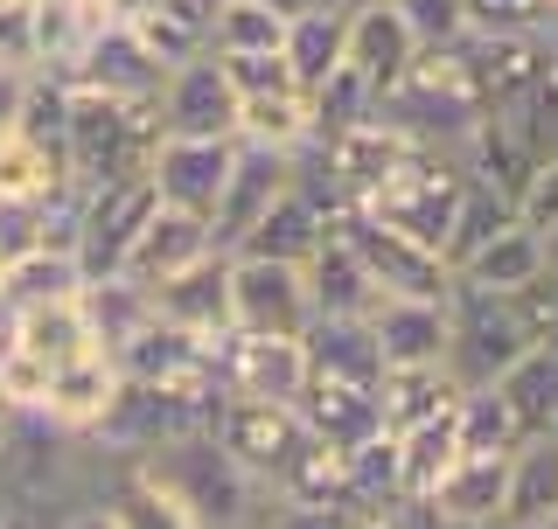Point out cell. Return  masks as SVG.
<instances>
[{"label": "cell", "instance_id": "obj_21", "mask_svg": "<svg viewBox=\"0 0 558 529\" xmlns=\"http://www.w3.org/2000/svg\"><path fill=\"white\" fill-rule=\"evenodd\" d=\"M98 508L112 516V529H203L196 508L174 495L154 467H140V460H119L112 473H105Z\"/></svg>", "mask_w": 558, "mask_h": 529}, {"label": "cell", "instance_id": "obj_44", "mask_svg": "<svg viewBox=\"0 0 558 529\" xmlns=\"http://www.w3.org/2000/svg\"><path fill=\"white\" fill-rule=\"evenodd\" d=\"M558 0H468V35H531L551 42Z\"/></svg>", "mask_w": 558, "mask_h": 529}, {"label": "cell", "instance_id": "obj_15", "mask_svg": "<svg viewBox=\"0 0 558 529\" xmlns=\"http://www.w3.org/2000/svg\"><path fill=\"white\" fill-rule=\"evenodd\" d=\"M63 77L84 84V91H105V98L154 104V98H161V84H168V63L154 57L126 22H105V28H92V42L77 49V63H70Z\"/></svg>", "mask_w": 558, "mask_h": 529}, {"label": "cell", "instance_id": "obj_28", "mask_svg": "<svg viewBox=\"0 0 558 529\" xmlns=\"http://www.w3.org/2000/svg\"><path fill=\"white\" fill-rule=\"evenodd\" d=\"M545 516H558V432H537L510 453V488H502L496 529H537Z\"/></svg>", "mask_w": 558, "mask_h": 529}, {"label": "cell", "instance_id": "obj_2", "mask_svg": "<svg viewBox=\"0 0 558 529\" xmlns=\"http://www.w3.org/2000/svg\"><path fill=\"white\" fill-rule=\"evenodd\" d=\"M154 147H161V112L140 98H105L70 84V126H63V161L77 188L119 182V174H147Z\"/></svg>", "mask_w": 558, "mask_h": 529}, {"label": "cell", "instance_id": "obj_13", "mask_svg": "<svg viewBox=\"0 0 558 529\" xmlns=\"http://www.w3.org/2000/svg\"><path fill=\"white\" fill-rule=\"evenodd\" d=\"M154 112H161V133H174V139H238V91L209 49L168 70Z\"/></svg>", "mask_w": 558, "mask_h": 529}, {"label": "cell", "instance_id": "obj_36", "mask_svg": "<svg viewBox=\"0 0 558 529\" xmlns=\"http://www.w3.org/2000/svg\"><path fill=\"white\" fill-rule=\"evenodd\" d=\"M342 14L349 8H307V14H293V22H287L279 57H287V70L301 77V91H314V84L342 63Z\"/></svg>", "mask_w": 558, "mask_h": 529}, {"label": "cell", "instance_id": "obj_34", "mask_svg": "<svg viewBox=\"0 0 558 529\" xmlns=\"http://www.w3.org/2000/svg\"><path fill=\"white\" fill-rule=\"evenodd\" d=\"M70 188V168H63V153H49V147H35L28 133H0V202H49V196H63Z\"/></svg>", "mask_w": 558, "mask_h": 529}, {"label": "cell", "instance_id": "obj_54", "mask_svg": "<svg viewBox=\"0 0 558 529\" xmlns=\"http://www.w3.org/2000/svg\"><path fill=\"white\" fill-rule=\"evenodd\" d=\"M545 258H551V272H558V231H551V237H545Z\"/></svg>", "mask_w": 558, "mask_h": 529}, {"label": "cell", "instance_id": "obj_55", "mask_svg": "<svg viewBox=\"0 0 558 529\" xmlns=\"http://www.w3.org/2000/svg\"><path fill=\"white\" fill-rule=\"evenodd\" d=\"M14 8H28V0H0V14H14Z\"/></svg>", "mask_w": 558, "mask_h": 529}, {"label": "cell", "instance_id": "obj_47", "mask_svg": "<svg viewBox=\"0 0 558 529\" xmlns=\"http://www.w3.org/2000/svg\"><path fill=\"white\" fill-rule=\"evenodd\" d=\"M517 217L531 223L537 237H551V231H558V153H545V161L523 174V188H517Z\"/></svg>", "mask_w": 558, "mask_h": 529}, {"label": "cell", "instance_id": "obj_42", "mask_svg": "<svg viewBox=\"0 0 558 529\" xmlns=\"http://www.w3.org/2000/svg\"><path fill=\"white\" fill-rule=\"evenodd\" d=\"M126 28H133L140 42H147L154 57L168 63V70L209 49V22H203V14H189V8H174V0H154V8L140 14V22H126Z\"/></svg>", "mask_w": 558, "mask_h": 529}, {"label": "cell", "instance_id": "obj_58", "mask_svg": "<svg viewBox=\"0 0 558 529\" xmlns=\"http://www.w3.org/2000/svg\"><path fill=\"white\" fill-rule=\"evenodd\" d=\"M0 439H8V411H0Z\"/></svg>", "mask_w": 558, "mask_h": 529}, {"label": "cell", "instance_id": "obj_35", "mask_svg": "<svg viewBox=\"0 0 558 529\" xmlns=\"http://www.w3.org/2000/svg\"><path fill=\"white\" fill-rule=\"evenodd\" d=\"M398 439V488H405V502H418L440 473L461 460V439H453V404L440 418H426V426H412V432H391Z\"/></svg>", "mask_w": 558, "mask_h": 529}, {"label": "cell", "instance_id": "obj_46", "mask_svg": "<svg viewBox=\"0 0 558 529\" xmlns=\"http://www.w3.org/2000/svg\"><path fill=\"white\" fill-rule=\"evenodd\" d=\"M209 57L223 63V77H231V91L238 98H279V91H301V77L287 70V57L279 49H209Z\"/></svg>", "mask_w": 558, "mask_h": 529}, {"label": "cell", "instance_id": "obj_16", "mask_svg": "<svg viewBox=\"0 0 558 529\" xmlns=\"http://www.w3.org/2000/svg\"><path fill=\"white\" fill-rule=\"evenodd\" d=\"M223 174H231V139H174L161 133L147 161V182L161 209H189V217H217V196H223Z\"/></svg>", "mask_w": 558, "mask_h": 529}, {"label": "cell", "instance_id": "obj_38", "mask_svg": "<svg viewBox=\"0 0 558 529\" xmlns=\"http://www.w3.org/2000/svg\"><path fill=\"white\" fill-rule=\"evenodd\" d=\"M238 139H258V147H287V153H301L307 139H314L307 91H279V98H238Z\"/></svg>", "mask_w": 558, "mask_h": 529}, {"label": "cell", "instance_id": "obj_30", "mask_svg": "<svg viewBox=\"0 0 558 529\" xmlns=\"http://www.w3.org/2000/svg\"><path fill=\"white\" fill-rule=\"evenodd\" d=\"M461 397V383L447 377V362H412V369H384L377 377V418L384 432H412L426 418H440Z\"/></svg>", "mask_w": 558, "mask_h": 529}, {"label": "cell", "instance_id": "obj_32", "mask_svg": "<svg viewBox=\"0 0 558 529\" xmlns=\"http://www.w3.org/2000/svg\"><path fill=\"white\" fill-rule=\"evenodd\" d=\"M8 342L14 348H28L35 362H49V369H63V362H77V356H92V328H84V307L77 299H57V307H35V313H14L8 321Z\"/></svg>", "mask_w": 558, "mask_h": 529}, {"label": "cell", "instance_id": "obj_33", "mask_svg": "<svg viewBox=\"0 0 558 529\" xmlns=\"http://www.w3.org/2000/svg\"><path fill=\"white\" fill-rule=\"evenodd\" d=\"M496 391L510 397L523 439L558 432V348H531L523 362H510V369L496 377Z\"/></svg>", "mask_w": 558, "mask_h": 529}, {"label": "cell", "instance_id": "obj_20", "mask_svg": "<svg viewBox=\"0 0 558 529\" xmlns=\"http://www.w3.org/2000/svg\"><path fill=\"white\" fill-rule=\"evenodd\" d=\"M154 313L189 334H203V342H217L223 328H231V251H209L196 258L189 272H174L154 286Z\"/></svg>", "mask_w": 558, "mask_h": 529}, {"label": "cell", "instance_id": "obj_40", "mask_svg": "<svg viewBox=\"0 0 558 529\" xmlns=\"http://www.w3.org/2000/svg\"><path fill=\"white\" fill-rule=\"evenodd\" d=\"M502 223H517V196H502V188H488V182H475V174H468V196H461V209H453V231H447V251H440L447 272H453L468 251H475V244L496 237Z\"/></svg>", "mask_w": 558, "mask_h": 529}, {"label": "cell", "instance_id": "obj_51", "mask_svg": "<svg viewBox=\"0 0 558 529\" xmlns=\"http://www.w3.org/2000/svg\"><path fill=\"white\" fill-rule=\"evenodd\" d=\"M57 529H112V516H105L98 502H84V508H70V516H63Z\"/></svg>", "mask_w": 558, "mask_h": 529}, {"label": "cell", "instance_id": "obj_9", "mask_svg": "<svg viewBox=\"0 0 558 529\" xmlns=\"http://www.w3.org/2000/svg\"><path fill=\"white\" fill-rule=\"evenodd\" d=\"M112 362H119V377H126V383H154V391L196 397V404H217L223 397L217 391V348H209L203 334L161 321V313H154V321L140 328Z\"/></svg>", "mask_w": 558, "mask_h": 529}, {"label": "cell", "instance_id": "obj_53", "mask_svg": "<svg viewBox=\"0 0 558 529\" xmlns=\"http://www.w3.org/2000/svg\"><path fill=\"white\" fill-rule=\"evenodd\" d=\"M174 8H189V14H203V22H209V14H217V0H174Z\"/></svg>", "mask_w": 558, "mask_h": 529}, {"label": "cell", "instance_id": "obj_41", "mask_svg": "<svg viewBox=\"0 0 558 529\" xmlns=\"http://www.w3.org/2000/svg\"><path fill=\"white\" fill-rule=\"evenodd\" d=\"M371 104H377V91L356 77L349 63H336L322 84L307 91V119H314V139H328V133H349V126H363L371 119Z\"/></svg>", "mask_w": 558, "mask_h": 529}, {"label": "cell", "instance_id": "obj_25", "mask_svg": "<svg viewBox=\"0 0 558 529\" xmlns=\"http://www.w3.org/2000/svg\"><path fill=\"white\" fill-rule=\"evenodd\" d=\"M77 293H84V264L77 251H57V244H35V251H14L0 264V321L57 307V299H77Z\"/></svg>", "mask_w": 558, "mask_h": 529}, {"label": "cell", "instance_id": "obj_3", "mask_svg": "<svg viewBox=\"0 0 558 529\" xmlns=\"http://www.w3.org/2000/svg\"><path fill=\"white\" fill-rule=\"evenodd\" d=\"M461 196H468V168H461V153L412 147L405 161H398L391 182H384L371 202H356V209H371L384 231L426 244V251H447V231H453V209H461Z\"/></svg>", "mask_w": 558, "mask_h": 529}, {"label": "cell", "instance_id": "obj_31", "mask_svg": "<svg viewBox=\"0 0 558 529\" xmlns=\"http://www.w3.org/2000/svg\"><path fill=\"white\" fill-rule=\"evenodd\" d=\"M301 348H307V369H314V377H349V383H377L384 377V356H377V342H371V321H307Z\"/></svg>", "mask_w": 558, "mask_h": 529}, {"label": "cell", "instance_id": "obj_45", "mask_svg": "<svg viewBox=\"0 0 558 529\" xmlns=\"http://www.w3.org/2000/svg\"><path fill=\"white\" fill-rule=\"evenodd\" d=\"M391 8L405 14L418 57H447L468 42V0H391Z\"/></svg>", "mask_w": 558, "mask_h": 529}, {"label": "cell", "instance_id": "obj_8", "mask_svg": "<svg viewBox=\"0 0 558 529\" xmlns=\"http://www.w3.org/2000/svg\"><path fill=\"white\" fill-rule=\"evenodd\" d=\"M336 231H342V244L356 251V264L371 272V286H377L384 299H447L453 272H447V258H440V251H426V244L384 231L371 209H342Z\"/></svg>", "mask_w": 558, "mask_h": 529}, {"label": "cell", "instance_id": "obj_10", "mask_svg": "<svg viewBox=\"0 0 558 529\" xmlns=\"http://www.w3.org/2000/svg\"><path fill=\"white\" fill-rule=\"evenodd\" d=\"M307 321H314V299H307L301 264L231 251V328H244V334H293V342H301Z\"/></svg>", "mask_w": 558, "mask_h": 529}, {"label": "cell", "instance_id": "obj_23", "mask_svg": "<svg viewBox=\"0 0 558 529\" xmlns=\"http://www.w3.org/2000/svg\"><path fill=\"white\" fill-rule=\"evenodd\" d=\"M209 251H217V237H209V223H203V217H189V209H154L147 231H140V244L126 251V264H119V272L140 279V286L154 293L161 279L189 272V264L209 258Z\"/></svg>", "mask_w": 558, "mask_h": 529}, {"label": "cell", "instance_id": "obj_19", "mask_svg": "<svg viewBox=\"0 0 558 529\" xmlns=\"http://www.w3.org/2000/svg\"><path fill=\"white\" fill-rule=\"evenodd\" d=\"M293 411H301L307 439H322V446H336V453H349V446H363L371 432H384L377 383H349V377H314V369H307Z\"/></svg>", "mask_w": 558, "mask_h": 529}, {"label": "cell", "instance_id": "obj_59", "mask_svg": "<svg viewBox=\"0 0 558 529\" xmlns=\"http://www.w3.org/2000/svg\"><path fill=\"white\" fill-rule=\"evenodd\" d=\"M0 348H8V321H0Z\"/></svg>", "mask_w": 558, "mask_h": 529}, {"label": "cell", "instance_id": "obj_7", "mask_svg": "<svg viewBox=\"0 0 558 529\" xmlns=\"http://www.w3.org/2000/svg\"><path fill=\"white\" fill-rule=\"evenodd\" d=\"M161 209V196H154L147 174H119V182H98V188H77V264L84 279H105L126 264V251L140 244V231H147V217Z\"/></svg>", "mask_w": 558, "mask_h": 529}, {"label": "cell", "instance_id": "obj_48", "mask_svg": "<svg viewBox=\"0 0 558 529\" xmlns=\"http://www.w3.org/2000/svg\"><path fill=\"white\" fill-rule=\"evenodd\" d=\"M252 529H356V508H293V502H272L258 508Z\"/></svg>", "mask_w": 558, "mask_h": 529}, {"label": "cell", "instance_id": "obj_4", "mask_svg": "<svg viewBox=\"0 0 558 529\" xmlns=\"http://www.w3.org/2000/svg\"><path fill=\"white\" fill-rule=\"evenodd\" d=\"M140 467L161 473L174 495L196 508V522H203V529H252V522H258V508H266V488H258L244 467L223 460V446H217L209 432L174 439V446L147 453Z\"/></svg>", "mask_w": 558, "mask_h": 529}, {"label": "cell", "instance_id": "obj_5", "mask_svg": "<svg viewBox=\"0 0 558 529\" xmlns=\"http://www.w3.org/2000/svg\"><path fill=\"white\" fill-rule=\"evenodd\" d=\"M531 334H523L510 293H482V286H461L453 279L447 286V377L461 383V391H475V383H496L510 362L531 356Z\"/></svg>", "mask_w": 558, "mask_h": 529}, {"label": "cell", "instance_id": "obj_18", "mask_svg": "<svg viewBox=\"0 0 558 529\" xmlns=\"http://www.w3.org/2000/svg\"><path fill=\"white\" fill-rule=\"evenodd\" d=\"M112 397H119V362L105 356V348H92V356L49 369V391H43V404H35V418H43L49 432L92 439L98 418L112 411Z\"/></svg>", "mask_w": 558, "mask_h": 529}, {"label": "cell", "instance_id": "obj_57", "mask_svg": "<svg viewBox=\"0 0 558 529\" xmlns=\"http://www.w3.org/2000/svg\"><path fill=\"white\" fill-rule=\"evenodd\" d=\"M322 8H349V0H322Z\"/></svg>", "mask_w": 558, "mask_h": 529}, {"label": "cell", "instance_id": "obj_6", "mask_svg": "<svg viewBox=\"0 0 558 529\" xmlns=\"http://www.w3.org/2000/svg\"><path fill=\"white\" fill-rule=\"evenodd\" d=\"M209 439L223 446V460L244 467L258 488L272 495V481L287 473L293 460L307 453V426L293 404H272V397H217L209 404Z\"/></svg>", "mask_w": 558, "mask_h": 529}, {"label": "cell", "instance_id": "obj_17", "mask_svg": "<svg viewBox=\"0 0 558 529\" xmlns=\"http://www.w3.org/2000/svg\"><path fill=\"white\" fill-rule=\"evenodd\" d=\"M342 63L356 70L371 91H391V84L418 63V42H412L405 14H398L391 0H349V14H342Z\"/></svg>", "mask_w": 558, "mask_h": 529}, {"label": "cell", "instance_id": "obj_12", "mask_svg": "<svg viewBox=\"0 0 558 529\" xmlns=\"http://www.w3.org/2000/svg\"><path fill=\"white\" fill-rule=\"evenodd\" d=\"M293 188V153L287 147H258V139H231V174H223L217 217H209V237L217 251H238L252 237V223Z\"/></svg>", "mask_w": 558, "mask_h": 529}, {"label": "cell", "instance_id": "obj_27", "mask_svg": "<svg viewBox=\"0 0 558 529\" xmlns=\"http://www.w3.org/2000/svg\"><path fill=\"white\" fill-rule=\"evenodd\" d=\"M551 272V258H545V237L531 231V223H502L488 244H475L461 264H453V279L461 286H482V293H517V286H531V279H545Z\"/></svg>", "mask_w": 558, "mask_h": 529}, {"label": "cell", "instance_id": "obj_37", "mask_svg": "<svg viewBox=\"0 0 558 529\" xmlns=\"http://www.w3.org/2000/svg\"><path fill=\"white\" fill-rule=\"evenodd\" d=\"M453 439H461V453H517L523 426L496 383H475V391L453 397Z\"/></svg>", "mask_w": 558, "mask_h": 529}, {"label": "cell", "instance_id": "obj_29", "mask_svg": "<svg viewBox=\"0 0 558 529\" xmlns=\"http://www.w3.org/2000/svg\"><path fill=\"white\" fill-rule=\"evenodd\" d=\"M77 307H84V328H92V342L105 348V356H119V348H126L133 334L154 321V293L140 286V279H126V272L84 279Z\"/></svg>", "mask_w": 558, "mask_h": 529}, {"label": "cell", "instance_id": "obj_60", "mask_svg": "<svg viewBox=\"0 0 558 529\" xmlns=\"http://www.w3.org/2000/svg\"><path fill=\"white\" fill-rule=\"evenodd\" d=\"M551 348H558V328H551Z\"/></svg>", "mask_w": 558, "mask_h": 529}, {"label": "cell", "instance_id": "obj_52", "mask_svg": "<svg viewBox=\"0 0 558 529\" xmlns=\"http://www.w3.org/2000/svg\"><path fill=\"white\" fill-rule=\"evenodd\" d=\"M266 8H272V14H287V22H293V14H307V8H322V0H266Z\"/></svg>", "mask_w": 558, "mask_h": 529}, {"label": "cell", "instance_id": "obj_39", "mask_svg": "<svg viewBox=\"0 0 558 529\" xmlns=\"http://www.w3.org/2000/svg\"><path fill=\"white\" fill-rule=\"evenodd\" d=\"M342 473H349V508H391L405 502L398 488V439L391 432H371L363 446L342 453Z\"/></svg>", "mask_w": 558, "mask_h": 529}, {"label": "cell", "instance_id": "obj_43", "mask_svg": "<svg viewBox=\"0 0 558 529\" xmlns=\"http://www.w3.org/2000/svg\"><path fill=\"white\" fill-rule=\"evenodd\" d=\"M287 42V14H272L266 0H217L209 14V49H279Z\"/></svg>", "mask_w": 558, "mask_h": 529}, {"label": "cell", "instance_id": "obj_22", "mask_svg": "<svg viewBox=\"0 0 558 529\" xmlns=\"http://www.w3.org/2000/svg\"><path fill=\"white\" fill-rule=\"evenodd\" d=\"M328 231H336V209H328L322 196H307L301 182L279 196L266 217L252 223V237L238 244V251H252V258H279V264H307L314 251L328 244Z\"/></svg>", "mask_w": 558, "mask_h": 529}, {"label": "cell", "instance_id": "obj_56", "mask_svg": "<svg viewBox=\"0 0 558 529\" xmlns=\"http://www.w3.org/2000/svg\"><path fill=\"white\" fill-rule=\"evenodd\" d=\"M537 529H558V516H545V522H537Z\"/></svg>", "mask_w": 558, "mask_h": 529}, {"label": "cell", "instance_id": "obj_1", "mask_svg": "<svg viewBox=\"0 0 558 529\" xmlns=\"http://www.w3.org/2000/svg\"><path fill=\"white\" fill-rule=\"evenodd\" d=\"M371 119H377V126H391L398 139H412V147L461 153L488 112H482L475 84H468V70L453 63V49H447V57H418L391 91H377Z\"/></svg>", "mask_w": 558, "mask_h": 529}, {"label": "cell", "instance_id": "obj_50", "mask_svg": "<svg viewBox=\"0 0 558 529\" xmlns=\"http://www.w3.org/2000/svg\"><path fill=\"white\" fill-rule=\"evenodd\" d=\"M92 8H98V22H140L154 0H92Z\"/></svg>", "mask_w": 558, "mask_h": 529}, {"label": "cell", "instance_id": "obj_49", "mask_svg": "<svg viewBox=\"0 0 558 529\" xmlns=\"http://www.w3.org/2000/svg\"><path fill=\"white\" fill-rule=\"evenodd\" d=\"M63 516H49V508H35L28 495H8L0 488V529H57Z\"/></svg>", "mask_w": 558, "mask_h": 529}, {"label": "cell", "instance_id": "obj_14", "mask_svg": "<svg viewBox=\"0 0 558 529\" xmlns=\"http://www.w3.org/2000/svg\"><path fill=\"white\" fill-rule=\"evenodd\" d=\"M502 488H510V453H461L418 495V516H426V529H496Z\"/></svg>", "mask_w": 558, "mask_h": 529}, {"label": "cell", "instance_id": "obj_26", "mask_svg": "<svg viewBox=\"0 0 558 529\" xmlns=\"http://www.w3.org/2000/svg\"><path fill=\"white\" fill-rule=\"evenodd\" d=\"M301 279H307V299H314V321H371V307H377V286H371V272L356 264V251L342 244V231H328V244L301 264Z\"/></svg>", "mask_w": 558, "mask_h": 529}, {"label": "cell", "instance_id": "obj_24", "mask_svg": "<svg viewBox=\"0 0 558 529\" xmlns=\"http://www.w3.org/2000/svg\"><path fill=\"white\" fill-rule=\"evenodd\" d=\"M371 342L384 369L440 362L447 356V299H377L371 307Z\"/></svg>", "mask_w": 558, "mask_h": 529}, {"label": "cell", "instance_id": "obj_11", "mask_svg": "<svg viewBox=\"0 0 558 529\" xmlns=\"http://www.w3.org/2000/svg\"><path fill=\"white\" fill-rule=\"evenodd\" d=\"M217 391L223 397H272V404H293L307 383V348L293 334H244V328H223L217 342Z\"/></svg>", "mask_w": 558, "mask_h": 529}]
</instances>
